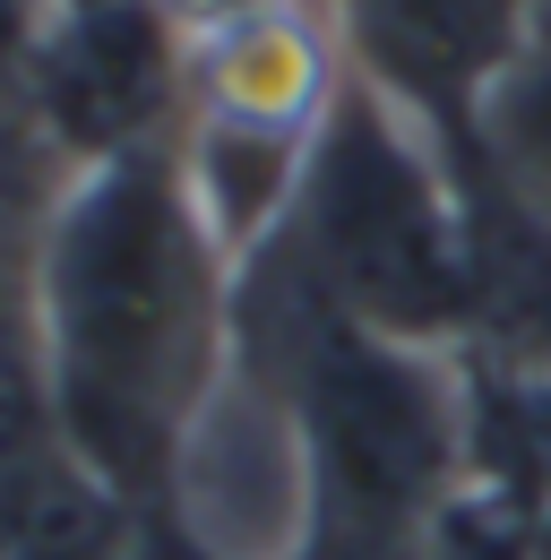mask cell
<instances>
[{
    "mask_svg": "<svg viewBox=\"0 0 551 560\" xmlns=\"http://www.w3.org/2000/svg\"><path fill=\"white\" fill-rule=\"evenodd\" d=\"M337 9L344 70L371 78L439 147L474 139L482 95L543 44L535 0H337Z\"/></svg>",
    "mask_w": 551,
    "mask_h": 560,
    "instance_id": "obj_4",
    "label": "cell"
},
{
    "mask_svg": "<svg viewBox=\"0 0 551 560\" xmlns=\"http://www.w3.org/2000/svg\"><path fill=\"white\" fill-rule=\"evenodd\" d=\"M293 277L371 337L431 353L474 346V199L457 155L371 78L344 70L284 208Z\"/></svg>",
    "mask_w": 551,
    "mask_h": 560,
    "instance_id": "obj_2",
    "label": "cell"
},
{
    "mask_svg": "<svg viewBox=\"0 0 551 560\" xmlns=\"http://www.w3.org/2000/svg\"><path fill=\"white\" fill-rule=\"evenodd\" d=\"M181 35H207V44H224V35H242V26H259V18H284V0H155Z\"/></svg>",
    "mask_w": 551,
    "mask_h": 560,
    "instance_id": "obj_7",
    "label": "cell"
},
{
    "mask_svg": "<svg viewBox=\"0 0 551 560\" xmlns=\"http://www.w3.org/2000/svg\"><path fill=\"white\" fill-rule=\"evenodd\" d=\"M78 9H121V0H61V18H78Z\"/></svg>",
    "mask_w": 551,
    "mask_h": 560,
    "instance_id": "obj_9",
    "label": "cell"
},
{
    "mask_svg": "<svg viewBox=\"0 0 551 560\" xmlns=\"http://www.w3.org/2000/svg\"><path fill=\"white\" fill-rule=\"evenodd\" d=\"M130 560H224V552L207 544L181 509H146V526H138V552H130Z\"/></svg>",
    "mask_w": 551,
    "mask_h": 560,
    "instance_id": "obj_8",
    "label": "cell"
},
{
    "mask_svg": "<svg viewBox=\"0 0 551 560\" xmlns=\"http://www.w3.org/2000/svg\"><path fill=\"white\" fill-rule=\"evenodd\" d=\"M35 397L69 457L138 509H173V475L215 406L233 346V250L173 147L69 173L35 242Z\"/></svg>",
    "mask_w": 551,
    "mask_h": 560,
    "instance_id": "obj_1",
    "label": "cell"
},
{
    "mask_svg": "<svg viewBox=\"0 0 551 560\" xmlns=\"http://www.w3.org/2000/svg\"><path fill=\"white\" fill-rule=\"evenodd\" d=\"M466 147L482 155V173H491L508 199H526V208L551 224V35L482 95Z\"/></svg>",
    "mask_w": 551,
    "mask_h": 560,
    "instance_id": "obj_6",
    "label": "cell"
},
{
    "mask_svg": "<svg viewBox=\"0 0 551 560\" xmlns=\"http://www.w3.org/2000/svg\"><path fill=\"white\" fill-rule=\"evenodd\" d=\"M35 113L78 173L121 164L164 147V113L181 95V26L155 0H121V9H78L52 35H35Z\"/></svg>",
    "mask_w": 551,
    "mask_h": 560,
    "instance_id": "obj_3",
    "label": "cell"
},
{
    "mask_svg": "<svg viewBox=\"0 0 551 560\" xmlns=\"http://www.w3.org/2000/svg\"><path fill=\"white\" fill-rule=\"evenodd\" d=\"M466 388V491L551 535V362L457 353Z\"/></svg>",
    "mask_w": 551,
    "mask_h": 560,
    "instance_id": "obj_5",
    "label": "cell"
}]
</instances>
